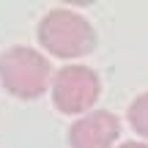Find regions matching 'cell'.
<instances>
[{
    "mask_svg": "<svg viewBox=\"0 0 148 148\" xmlns=\"http://www.w3.org/2000/svg\"><path fill=\"white\" fill-rule=\"evenodd\" d=\"M118 148H148V143H123V145H118Z\"/></svg>",
    "mask_w": 148,
    "mask_h": 148,
    "instance_id": "obj_6",
    "label": "cell"
},
{
    "mask_svg": "<svg viewBox=\"0 0 148 148\" xmlns=\"http://www.w3.org/2000/svg\"><path fill=\"white\" fill-rule=\"evenodd\" d=\"M49 60L30 47H11L0 55V82L16 99H36L49 85Z\"/></svg>",
    "mask_w": 148,
    "mask_h": 148,
    "instance_id": "obj_2",
    "label": "cell"
},
{
    "mask_svg": "<svg viewBox=\"0 0 148 148\" xmlns=\"http://www.w3.org/2000/svg\"><path fill=\"white\" fill-rule=\"evenodd\" d=\"M121 134V121L112 112L99 110L77 118L69 129L71 148H110Z\"/></svg>",
    "mask_w": 148,
    "mask_h": 148,
    "instance_id": "obj_4",
    "label": "cell"
},
{
    "mask_svg": "<svg viewBox=\"0 0 148 148\" xmlns=\"http://www.w3.org/2000/svg\"><path fill=\"white\" fill-rule=\"evenodd\" d=\"M99 74L88 66H66L52 77V104L66 115H82L99 99Z\"/></svg>",
    "mask_w": 148,
    "mask_h": 148,
    "instance_id": "obj_3",
    "label": "cell"
},
{
    "mask_svg": "<svg viewBox=\"0 0 148 148\" xmlns=\"http://www.w3.org/2000/svg\"><path fill=\"white\" fill-rule=\"evenodd\" d=\"M129 123L140 137L148 140V93H140L129 107Z\"/></svg>",
    "mask_w": 148,
    "mask_h": 148,
    "instance_id": "obj_5",
    "label": "cell"
},
{
    "mask_svg": "<svg viewBox=\"0 0 148 148\" xmlns=\"http://www.w3.org/2000/svg\"><path fill=\"white\" fill-rule=\"evenodd\" d=\"M38 44L55 58H79L96 47V33L82 14L52 8L38 22Z\"/></svg>",
    "mask_w": 148,
    "mask_h": 148,
    "instance_id": "obj_1",
    "label": "cell"
}]
</instances>
